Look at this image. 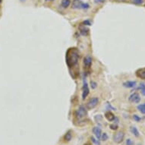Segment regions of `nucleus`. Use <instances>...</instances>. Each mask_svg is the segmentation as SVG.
<instances>
[{"label":"nucleus","instance_id":"1","mask_svg":"<svg viewBox=\"0 0 145 145\" xmlns=\"http://www.w3.org/2000/svg\"><path fill=\"white\" fill-rule=\"evenodd\" d=\"M79 60V52L76 49H70L66 55V62L69 67L74 66Z\"/></svg>","mask_w":145,"mask_h":145},{"label":"nucleus","instance_id":"2","mask_svg":"<svg viewBox=\"0 0 145 145\" xmlns=\"http://www.w3.org/2000/svg\"><path fill=\"white\" fill-rule=\"evenodd\" d=\"M72 8L74 9H87L90 8L89 4L83 2L81 0H73Z\"/></svg>","mask_w":145,"mask_h":145},{"label":"nucleus","instance_id":"3","mask_svg":"<svg viewBox=\"0 0 145 145\" xmlns=\"http://www.w3.org/2000/svg\"><path fill=\"white\" fill-rule=\"evenodd\" d=\"M75 116H76L77 119H82L85 118L87 116V110H86L85 107L84 106H80L75 113Z\"/></svg>","mask_w":145,"mask_h":145},{"label":"nucleus","instance_id":"4","mask_svg":"<svg viewBox=\"0 0 145 145\" xmlns=\"http://www.w3.org/2000/svg\"><path fill=\"white\" fill-rule=\"evenodd\" d=\"M99 103V98L98 97H93L91 99H90L88 100V102L86 104V108L89 110L93 109L94 108H95L97 106V104Z\"/></svg>","mask_w":145,"mask_h":145},{"label":"nucleus","instance_id":"5","mask_svg":"<svg viewBox=\"0 0 145 145\" xmlns=\"http://www.w3.org/2000/svg\"><path fill=\"white\" fill-rule=\"evenodd\" d=\"M125 134L123 131H118L113 135V140L116 144H120L123 141Z\"/></svg>","mask_w":145,"mask_h":145},{"label":"nucleus","instance_id":"6","mask_svg":"<svg viewBox=\"0 0 145 145\" xmlns=\"http://www.w3.org/2000/svg\"><path fill=\"white\" fill-rule=\"evenodd\" d=\"M128 100H129L131 103H140V101H141V97H140V95H139L138 93H134V94H132L129 97Z\"/></svg>","mask_w":145,"mask_h":145},{"label":"nucleus","instance_id":"7","mask_svg":"<svg viewBox=\"0 0 145 145\" xmlns=\"http://www.w3.org/2000/svg\"><path fill=\"white\" fill-rule=\"evenodd\" d=\"M82 99H85V98L88 96L89 93H90V90L87 85V83L86 81L84 82V86H83V90H82Z\"/></svg>","mask_w":145,"mask_h":145},{"label":"nucleus","instance_id":"8","mask_svg":"<svg viewBox=\"0 0 145 145\" xmlns=\"http://www.w3.org/2000/svg\"><path fill=\"white\" fill-rule=\"evenodd\" d=\"M92 65V58L89 55L86 56L84 59V65L86 68H90Z\"/></svg>","mask_w":145,"mask_h":145},{"label":"nucleus","instance_id":"9","mask_svg":"<svg viewBox=\"0 0 145 145\" xmlns=\"http://www.w3.org/2000/svg\"><path fill=\"white\" fill-rule=\"evenodd\" d=\"M93 133L94 134L97 139H100L102 135V130L99 127H94L93 128Z\"/></svg>","mask_w":145,"mask_h":145},{"label":"nucleus","instance_id":"10","mask_svg":"<svg viewBox=\"0 0 145 145\" xmlns=\"http://www.w3.org/2000/svg\"><path fill=\"white\" fill-rule=\"evenodd\" d=\"M123 86L127 88H133L136 86V81H128L123 84Z\"/></svg>","mask_w":145,"mask_h":145},{"label":"nucleus","instance_id":"11","mask_svg":"<svg viewBox=\"0 0 145 145\" xmlns=\"http://www.w3.org/2000/svg\"><path fill=\"white\" fill-rule=\"evenodd\" d=\"M105 117H106V119L108 121H113V120L115 119V116H114V114L112 113L111 112H107V113H105Z\"/></svg>","mask_w":145,"mask_h":145},{"label":"nucleus","instance_id":"12","mask_svg":"<svg viewBox=\"0 0 145 145\" xmlns=\"http://www.w3.org/2000/svg\"><path fill=\"white\" fill-rule=\"evenodd\" d=\"M137 76L143 80H145V69H140L137 72Z\"/></svg>","mask_w":145,"mask_h":145},{"label":"nucleus","instance_id":"13","mask_svg":"<svg viewBox=\"0 0 145 145\" xmlns=\"http://www.w3.org/2000/svg\"><path fill=\"white\" fill-rule=\"evenodd\" d=\"M130 130H131V132L135 136V137H139L140 136V134H139V131H138V130L137 129V128L136 127H135V126H131V128H130Z\"/></svg>","mask_w":145,"mask_h":145},{"label":"nucleus","instance_id":"14","mask_svg":"<svg viewBox=\"0 0 145 145\" xmlns=\"http://www.w3.org/2000/svg\"><path fill=\"white\" fill-rule=\"evenodd\" d=\"M71 5V0H62L61 5L63 8H67Z\"/></svg>","mask_w":145,"mask_h":145},{"label":"nucleus","instance_id":"15","mask_svg":"<svg viewBox=\"0 0 145 145\" xmlns=\"http://www.w3.org/2000/svg\"><path fill=\"white\" fill-rule=\"evenodd\" d=\"M72 135L71 131L67 132V133L65 135V136H64V139H65V141H67V142L70 141L72 140Z\"/></svg>","mask_w":145,"mask_h":145},{"label":"nucleus","instance_id":"16","mask_svg":"<svg viewBox=\"0 0 145 145\" xmlns=\"http://www.w3.org/2000/svg\"><path fill=\"white\" fill-rule=\"evenodd\" d=\"M89 33V29L84 27H81V34L84 36H87Z\"/></svg>","mask_w":145,"mask_h":145},{"label":"nucleus","instance_id":"17","mask_svg":"<svg viewBox=\"0 0 145 145\" xmlns=\"http://www.w3.org/2000/svg\"><path fill=\"white\" fill-rule=\"evenodd\" d=\"M137 108H138V109L142 114H145V103L138 105Z\"/></svg>","mask_w":145,"mask_h":145},{"label":"nucleus","instance_id":"18","mask_svg":"<svg viewBox=\"0 0 145 145\" xmlns=\"http://www.w3.org/2000/svg\"><path fill=\"white\" fill-rule=\"evenodd\" d=\"M139 89L141 90V93L143 96H145V84L144 83H141L139 86Z\"/></svg>","mask_w":145,"mask_h":145},{"label":"nucleus","instance_id":"19","mask_svg":"<svg viewBox=\"0 0 145 145\" xmlns=\"http://www.w3.org/2000/svg\"><path fill=\"white\" fill-rule=\"evenodd\" d=\"M100 139L103 141H106V140H108V135L106 133H102V135H101V138Z\"/></svg>","mask_w":145,"mask_h":145},{"label":"nucleus","instance_id":"20","mask_svg":"<svg viewBox=\"0 0 145 145\" xmlns=\"http://www.w3.org/2000/svg\"><path fill=\"white\" fill-rule=\"evenodd\" d=\"M91 141H92V142L94 143V144H95L96 145H99L100 144V143H99V140L98 139H96L95 138H94V137H91Z\"/></svg>","mask_w":145,"mask_h":145},{"label":"nucleus","instance_id":"21","mask_svg":"<svg viewBox=\"0 0 145 145\" xmlns=\"http://www.w3.org/2000/svg\"><path fill=\"white\" fill-rule=\"evenodd\" d=\"M110 128L112 129V130H116L117 128H118V125H116V124H112V125H110Z\"/></svg>","mask_w":145,"mask_h":145},{"label":"nucleus","instance_id":"22","mask_svg":"<svg viewBox=\"0 0 145 145\" xmlns=\"http://www.w3.org/2000/svg\"><path fill=\"white\" fill-rule=\"evenodd\" d=\"M143 2H144V0H133V2L137 5H141L143 3Z\"/></svg>","mask_w":145,"mask_h":145},{"label":"nucleus","instance_id":"23","mask_svg":"<svg viewBox=\"0 0 145 145\" xmlns=\"http://www.w3.org/2000/svg\"><path fill=\"white\" fill-rule=\"evenodd\" d=\"M126 144L127 145H134V142L131 139H127L126 141Z\"/></svg>","mask_w":145,"mask_h":145},{"label":"nucleus","instance_id":"24","mask_svg":"<svg viewBox=\"0 0 145 145\" xmlns=\"http://www.w3.org/2000/svg\"><path fill=\"white\" fill-rule=\"evenodd\" d=\"M91 88H92V89H95L97 86V83L94 82V81H91Z\"/></svg>","mask_w":145,"mask_h":145},{"label":"nucleus","instance_id":"25","mask_svg":"<svg viewBox=\"0 0 145 145\" xmlns=\"http://www.w3.org/2000/svg\"><path fill=\"white\" fill-rule=\"evenodd\" d=\"M133 119H134L136 121H141V118H140L139 116H138L137 115H134V116H133Z\"/></svg>","mask_w":145,"mask_h":145},{"label":"nucleus","instance_id":"26","mask_svg":"<svg viewBox=\"0 0 145 145\" xmlns=\"http://www.w3.org/2000/svg\"><path fill=\"white\" fill-rule=\"evenodd\" d=\"M83 24H84V25H88V26L91 25V21H88V20H86V21H84L83 22Z\"/></svg>","mask_w":145,"mask_h":145},{"label":"nucleus","instance_id":"27","mask_svg":"<svg viewBox=\"0 0 145 145\" xmlns=\"http://www.w3.org/2000/svg\"><path fill=\"white\" fill-rule=\"evenodd\" d=\"M105 0H97V2H103Z\"/></svg>","mask_w":145,"mask_h":145},{"label":"nucleus","instance_id":"28","mask_svg":"<svg viewBox=\"0 0 145 145\" xmlns=\"http://www.w3.org/2000/svg\"><path fill=\"white\" fill-rule=\"evenodd\" d=\"M46 2H49V1H50V2H53V1H55V0H45Z\"/></svg>","mask_w":145,"mask_h":145},{"label":"nucleus","instance_id":"29","mask_svg":"<svg viewBox=\"0 0 145 145\" xmlns=\"http://www.w3.org/2000/svg\"><path fill=\"white\" fill-rule=\"evenodd\" d=\"M25 0H21V2H24Z\"/></svg>","mask_w":145,"mask_h":145},{"label":"nucleus","instance_id":"30","mask_svg":"<svg viewBox=\"0 0 145 145\" xmlns=\"http://www.w3.org/2000/svg\"><path fill=\"white\" fill-rule=\"evenodd\" d=\"M1 2H2V0H0V3H1Z\"/></svg>","mask_w":145,"mask_h":145}]
</instances>
